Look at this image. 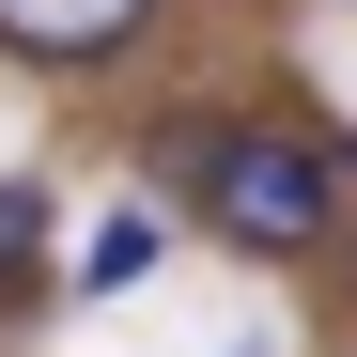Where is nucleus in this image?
I'll use <instances>...</instances> for the list:
<instances>
[{
	"label": "nucleus",
	"instance_id": "3",
	"mask_svg": "<svg viewBox=\"0 0 357 357\" xmlns=\"http://www.w3.org/2000/svg\"><path fill=\"white\" fill-rule=\"evenodd\" d=\"M155 264H171V218H155V202H109L93 249H78V295H140Z\"/></svg>",
	"mask_w": 357,
	"mask_h": 357
},
{
	"label": "nucleus",
	"instance_id": "1",
	"mask_svg": "<svg viewBox=\"0 0 357 357\" xmlns=\"http://www.w3.org/2000/svg\"><path fill=\"white\" fill-rule=\"evenodd\" d=\"M155 187L187 202L233 264H295V249H326V233H342V171H326V140L233 125V109H171V125H155Z\"/></svg>",
	"mask_w": 357,
	"mask_h": 357
},
{
	"label": "nucleus",
	"instance_id": "4",
	"mask_svg": "<svg viewBox=\"0 0 357 357\" xmlns=\"http://www.w3.org/2000/svg\"><path fill=\"white\" fill-rule=\"evenodd\" d=\"M16 295H47V187L0 171V311H16Z\"/></svg>",
	"mask_w": 357,
	"mask_h": 357
},
{
	"label": "nucleus",
	"instance_id": "2",
	"mask_svg": "<svg viewBox=\"0 0 357 357\" xmlns=\"http://www.w3.org/2000/svg\"><path fill=\"white\" fill-rule=\"evenodd\" d=\"M155 31V0H0V47L47 78H93V63H125V47Z\"/></svg>",
	"mask_w": 357,
	"mask_h": 357
}]
</instances>
